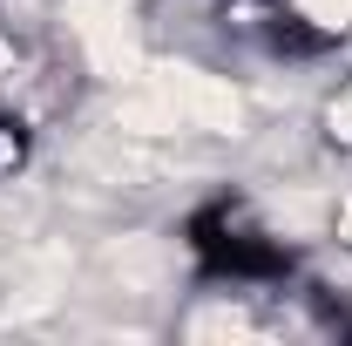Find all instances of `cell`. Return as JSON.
Wrapping results in <instances>:
<instances>
[{
    "label": "cell",
    "instance_id": "1",
    "mask_svg": "<svg viewBox=\"0 0 352 346\" xmlns=\"http://www.w3.org/2000/svg\"><path fill=\"white\" fill-rule=\"evenodd\" d=\"M183 258L197 285H237V292H264V285H292L298 278V245L271 231V217L237 197V190H210L204 204L183 217Z\"/></svg>",
    "mask_w": 352,
    "mask_h": 346
},
{
    "label": "cell",
    "instance_id": "2",
    "mask_svg": "<svg viewBox=\"0 0 352 346\" xmlns=\"http://www.w3.org/2000/svg\"><path fill=\"white\" fill-rule=\"evenodd\" d=\"M223 28L237 41L264 48L271 61H311V54H325L339 41L332 28H318L305 7H292V0H223Z\"/></svg>",
    "mask_w": 352,
    "mask_h": 346
},
{
    "label": "cell",
    "instance_id": "3",
    "mask_svg": "<svg viewBox=\"0 0 352 346\" xmlns=\"http://www.w3.org/2000/svg\"><path fill=\"white\" fill-rule=\"evenodd\" d=\"M28 156H34V123L0 95V176H21V170H28Z\"/></svg>",
    "mask_w": 352,
    "mask_h": 346
},
{
    "label": "cell",
    "instance_id": "4",
    "mask_svg": "<svg viewBox=\"0 0 352 346\" xmlns=\"http://www.w3.org/2000/svg\"><path fill=\"white\" fill-rule=\"evenodd\" d=\"M325 130H332L339 150H352V75L332 88V102H325Z\"/></svg>",
    "mask_w": 352,
    "mask_h": 346
}]
</instances>
